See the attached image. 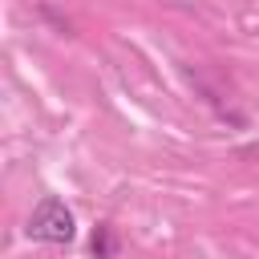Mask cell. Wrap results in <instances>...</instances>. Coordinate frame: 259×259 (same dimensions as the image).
<instances>
[{
  "label": "cell",
  "instance_id": "obj_1",
  "mask_svg": "<svg viewBox=\"0 0 259 259\" xmlns=\"http://www.w3.org/2000/svg\"><path fill=\"white\" fill-rule=\"evenodd\" d=\"M28 239H36V243H53V247H61V243H73V235H77V223H73V210L61 202V198H40L36 206H32V214H28Z\"/></svg>",
  "mask_w": 259,
  "mask_h": 259
},
{
  "label": "cell",
  "instance_id": "obj_2",
  "mask_svg": "<svg viewBox=\"0 0 259 259\" xmlns=\"http://www.w3.org/2000/svg\"><path fill=\"white\" fill-rule=\"evenodd\" d=\"M93 255H97V259H109V255H113V231H109V227H97V231H93Z\"/></svg>",
  "mask_w": 259,
  "mask_h": 259
}]
</instances>
